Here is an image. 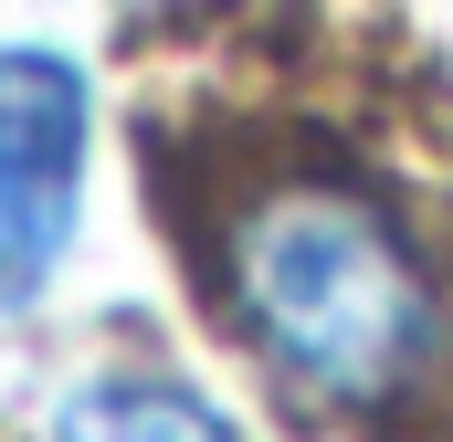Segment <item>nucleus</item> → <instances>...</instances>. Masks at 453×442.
I'll list each match as a JSON object with an SVG mask.
<instances>
[{
    "label": "nucleus",
    "mask_w": 453,
    "mask_h": 442,
    "mask_svg": "<svg viewBox=\"0 0 453 442\" xmlns=\"http://www.w3.org/2000/svg\"><path fill=\"white\" fill-rule=\"evenodd\" d=\"M232 327L317 411H401L453 369V306L411 232L338 179H285L232 221Z\"/></svg>",
    "instance_id": "f257e3e1"
},
{
    "label": "nucleus",
    "mask_w": 453,
    "mask_h": 442,
    "mask_svg": "<svg viewBox=\"0 0 453 442\" xmlns=\"http://www.w3.org/2000/svg\"><path fill=\"white\" fill-rule=\"evenodd\" d=\"M85 64L53 42H0V306L21 316L53 263L74 253V211H85Z\"/></svg>",
    "instance_id": "f03ea898"
},
{
    "label": "nucleus",
    "mask_w": 453,
    "mask_h": 442,
    "mask_svg": "<svg viewBox=\"0 0 453 442\" xmlns=\"http://www.w3.org/2000/svg\"><path fill=\"white\" fill-rule=\"evenodd\" d=\"M53 442H242V432H232L190 379H127L116 369V379H85L53 411Z\"/></svg>",
    "instance_id": "7ed1b4c3"
}]
</instances>
